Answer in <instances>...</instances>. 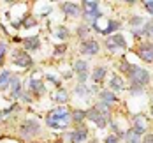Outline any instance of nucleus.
<instances>
[{
  "mask_svg": "<svg viewBox=\"0 0 153 143\" xmlns=\"http://www.w3.org/2000/svg\"><path fill=\"white\" fill-rule=\"evenodd\" d=\"M71 122H72V115L67 111V108H63V106L53 110L46 118V124L49 127H53V129H65V127H69Z\"/></svg>",
  "mask_w": 153,
  "mask_h": 143,
  "instance_id": "1",
  "label": "nucleus"
},
{
  "mask_svg": "<svg viewBox=\"0 0 153 143\" xmlns=\"http://www.w3.org/2000/svg\"><path fill=\"white\" fill-rule=\"evenodd\" d=\"M19 133H21L23 138H32V136L41 133V124L37 120H33V118H27L19 127Z\"/></svg>",
  "mask_w": 153,
  "mask_h": 143,
  "instance_id": "2",
  "label": "nucleus"
},
{
  "mask_svg": "<svg viewBox=\"0 0 153 143\" xmlns=\"http://www.w3.org/2000/svg\"><path fill=\"white\" fill-rule=\"evenodd\" d=\"M83 13L88 18V21H92L95 25V21L100 18V11H99V2H93V0H85L83 2Z\"/></svg>",
  "mask_w": 153,
  "mask_h": 143,
  "instance_id": "3",
  "label": "nucleus"
},
{
  "mask_svg": "<svg viewBox=\"0 0 153 143\" xmlns=\"http://www.w3.org/2000/svg\"><path fill=\"white\" fill-rule=\"evenodd\" d=\"M86 118H90L93 124H95L97 127H100V129H102V127H106L107 122H109L106 117L97 110V106H93V108H90V110L86 111Z\"/></svg>",
  "mask_w": 153,
  "mask_h": 143,
  "instance_id": "4",
  "label": "nucleus"
},
{
  "mask_svg": "<svg viewBox=\"0 0 153 143\" xmlns=\"http://www.w3.org/2000/svg\"><path fill=\"white\" fill-rule=\"evenodd\" d=\"M137 55L141 60H144V62H148V64H153V43H143V44H139Z\"/></svg>",
  "mask_w": 153,
  "mask_h": 143,
  "instance_id": "5",
  "label": "nucleus"
},
{
  "mask_svg": "<svg viewBox=\"0 0 153 143\" xmlns=\"http://www.w3.org/2000/svg\"><path fill=\"white\" fill-rule=\"evenodd\" d=\"M67 138L71 140V143H83L88 138V129L86 127H79L76 131H71V133H67Z\"/></svg>",
  "mask_w": 153,
  "mask_h": 143,
  "instance_id": "6",
  "label": "nucleus"
},
{
  "mask_svg": "<svg viewBox=\"0 0 153 143\" xmlns=\"http://www.w3.org/2000/svg\"><path fill=\"white\" fill-rule=\"evenodd\" d=\"M99 49H100V48H99V43H97V41H92V39L83 41L81 46H79V51H81L83 55H97Z\"/></svg>",
  "mask_w": 153,
  "mask_h": 143,
  "instance_id": "7",
  "label": "nucleus"
},
{
  "mask_svg": "<svg viewBox=\"0 0 153 143\" xmlns=\"http://www.w3.org/2000/svg\"><path fill=\"white\" fill-rule=\"evenodd\" d=\"M74 71L77 73L79 83H85L86 78H88V62H85V60H76V62H74Z\"/></svg>",
  "mask_w": 153,
  "mask_h": 143,
  "instance_id": "8",
  "label": "nucleus"
},
{
  "mask_svg": "<svg viewBox=\"0 0 153 143\" xmlns=\"http://www.w3.org/2000/svg\"><path fill=\"white\" fill-rule=\"evenodd\" d=\"M13 58H14V64L19 65V67H32V64H33L32 57L27 55V51H16L13 55Z\"/></svg>",
  "mask_w": 153,
  "mask_h": 143,
  "instance_id": "9",
  "label": "nucleus"
},
{
  "mask_svg": "<svg viewBox=\"0 0 153 143\" xmlns=\"http://www.w3.org/2000/svg\"><path fill=\"white\" fill-rule=\"evenodd\" d=\"M99 97H100V103H104V104L109 106V108H111L113 103H116V95L113 94L111 90H102V92L99 94Z\"/></svg>",
  "mask_w": 153,
  "mask_h": 143,
  "instance_id": "10",
  "label": "nucleus"
},
{
  "mask_svg": "<svg viewBox=\"0 0 153 143\" xmlns=\"http://www.w3.org/2000/svg\"><path fill=\"white\" fill-rule=\"evenodd\" d=\"M23 44H25L27 49L33 51V49H39V48H41V39H39L37 35H32V37H27V39L23 41Z\"/></svg>",
  "mask_w": 153,
  "mask_h": 143,
  "instance_id": "11",
  "label": "nucleus"
},
{
  "mask_svg": "<svg viewBox=\"0 0 153 143\" xmlns=\"http://www.w3.org/2000/svg\"><path fill=\"white\" fill-rule=\"evenodd\" d=\"M11 94L14 99L21 97V83H19V78L13 74V79H11Z\"/></svg>",
  "mask_w": 153,
  "mask_h": 143,
  "instance_id": "12",
  "label": "nucleus"
},
{
  "mask_svg": "<svg viewBox=\"0 0 153 143\" xmlns=\"http://www.w3.org/2000/svg\"><path fill=\"white\" fill-rule=\"evenodd\" d=\"M30 88H32V92H33V94H37V95L44 94V90H46L44 83H42L41 79H37V78H32L30 79Z\"/></svg>",
  "mask_w": 153,
  "mask_h": 143,
  "instance_id": "13",
  "label": "nucleus"
},
{
  "mask_svg": "<svg viewBox=\"0 0 153 143\" xmlns=\"http://www.w3.org/2000/svg\"><path fill=\"white\" fill-rule=\"evenodd\" d=\"M109 88H111V92L113 90H123L125 88V83H123L122 76H111V81H109Z\"/></svg>",
  "mask_w": 153,
  "mask_h": 143,
  "instance_id": "14",
  "label": "nucleus"
},
{
  "mask_svg": "<svg viewBox=\"0 0 153 143\" xmlns=\"http://www.w3.org/2000/svg\"><path fill=\"white\" fill-rule=\"evenodd\" d=\"M106 73H107V69H106V67H104V65H99V67H95V69H93L92 79L95 81V83H99V81H102V79H104Z\"/></svg>",
  "mask_w": 153,
  "mask_h": 143,
  "instance_id": "15",
  "label": "nucleus"
},
{
  "mask_svg": "<svg viewBox=\"0 0 153 143\" xmlns=\"http://www.w3.org/2000/svg\"><path fill=\"white\" fill-rule=\"evenodd\" d=\"M11 79H13V74H11L9 71L0 73V90H5V88L11 85Z\"/></svg>",
  "mask_w": 153,
  "mask_h": 143,
  "instance_id": "16",
  "label": "nucleus"
},
{
  "mask_svg": "<svg viewBox=\"0 0 153 143\" xmlns=\"http://www.w3.org/2000/svg\"><path fill=\"white\" fill-rule=\"evenodd\" d=\"M63 11H65V14H71V16H77L79 14V5L77 4H63Z\"/></svg>",
  "mask_w": 153,
  "mask_h": 143,
  "instance_id": "17",
  "label": "nucleus"
},
{
  "mask_svg": "<svg viewBox=\"0 0 153 143\" xmlns=\"http://www.w3.org/2000/svg\"><path fill=\"white\" fill-rule=\"evenodd\" d=\"M120 28V23L118 21H114V19H109V23H107V27L104 30L100 32V34H104V35H109V34H113L114 30H118Z\"/></svg>",
  "mask_w": 153,
  "mask_h": 143,
  "instance_id": "18",
  "label": "nucleus"
},
{
  "mask_svg": "<svg viewBox=\"0 0 153 143\" xmlns=\"http://www.w3.org/2000/svg\"><path fill=\"white\" fill-rule=\"evenodd\" d=\"M74 94L79 95V97H88V95H90V88H88L85 83H79L76 88H74Z\"/></svg>",
  "mask_w": 153,
  "mask_h": 143,
  "instance_id": "19",
  "label": "nucleus"
},
{
  "mask_svg": "<svg viewBox=\"0 0 153 143\" xmlns=\"http://www.w3.org/2000/svg\"><path fill=\"white\" fill-rule=\"evenodd\" d=\"M139 138H141V136H139L134 129H130V131L125 133V142L127 143H139Z\"/></svg>",
  "mask_w": 153,
  "mask_h": 143,
  "instance_id": "20",
  "label": "nucleus"
},
{
  "mask_svg": "<svg viewBox=\"0 0 153 143\" xmlns=\"http://www.w3.org/2000/svg\"><path fill=\"white\" fill-rule=\"evenodd\" d=\"M111 39H113V43L118 48H127V41H125V37L122 34H114V35H111Z\"/></svg>",
  "mask_w": 153,
  "mask_h": 143,
  "instance_id": "21",
  "label": "nucleus"
},
{
  "mask_svg": "<svg viewBox=\"0 0 153 143\" xmlns=\"http://www.w3.org/2000/svg\"><path fill=\"white\" fill-rule=\"evenodd\" d=\"M71 115H72V120L77 122V124L83 122V118H86V111H83V110H74Z\"/></svg>",
  "mask_w": 153,
  "mask_h": 143,
  "instance_id": "22",
  "label": "nucleus"
},
{
  "mask_svg": "<svg viewBox=\"0 0 153 143\" xmlns=\"http://www.w3.org/2000/svg\"><path fill=\"white\" fill-rule=\"evenodd\" d=\"M55 35H56L58 39H67V37H69V30H67L65 27H58V28L55 30Z\"/></svg>",
  "mask_w": 153,
  "mask_h": 143,
  "instance_id": "23",
  "label": "nucleus"
},
{
  "mask_svg": "<svg viewBox=\"0 0 153 143\" xmlns=\"http://www.w3.org/2000/svg\"><path fill=\"white\" fill-rule=\"evenodd\" d=\"M97 110L100 111V113L106 117L107 120H111V118H109V106H106L104 103H99V104H97Z\"/></svg>",
  "mask_w": 153,
  "mask_h": 143,
  "instance_id": "24",
  "label": "nucleus"
},
{
  "mask_svg": "<svg viewBox=\"0 0 153 143\" xmlns=\"http://www.w3.org/2000/svg\"><path fill=\"white\" fill-rule=\"evenodd\" d=\"M130 25H132V27H139V28H141V27L144 25V18H141V16H134V18L130 19Z\"/></svg>",
  "mask_w": 153,
  "mask_h": 143,
  "instance_id": "25",
  "label": "nucleus"
},
{
  "mask_svg": "<svg viewBox=\"0 0 153 143\" xmlns=\"http://www.w3.org/2000/svg\"><path fill=\"white\" fill-rule=\"evenodd\" d=\"M130 94L141 95V94H144V90H143V87H139V85H130Z\"/></svg>",
  "mask_w": 153,
  "mask_h": 143,
  "instance_id": "26",
  "label": "nucleus"
},
{
  "mask_svg": "<svg viewBox=\"0 0 153 143\" xmlns=\"http://www.w3.org/2000/svg\"><path fill=\"white\" fill-rule=\"evenodd\" d=\"M55 101H58V103H65V101H67V92H65V90L62 88L60 92L55 95Z\"/></svg>",
  "mask_w": 153,
  "mask_h": 143,
  "instance_id": "27",
  "label": "nucleus"
},
{
  "mask_svg": "<svg viewBox=\"0 0 153 143\" xmlns=\"http://www.w3.org/2000/svg\"><path fill=\"white\" fill-rule=\"evenodd\" d=\"M106 48L109 49V51H116V49H118V46L113 43V39H111V37H107V39H106Z\"/></svg>",
  "mask_w": 153,
  "mask_h": 143,
  "instance_id": "28",
  "label": "nucleus"
},
{
  "mask_svg": "<svg viewBox=\"0 0 153 143\" xmlns=\"http://www.w3.org/2000/svg\"><path fill=\"white\" fill-rule=\"evenodd\" d=\"M143 34H146V35H153V21H150V23H146V25H144Z\"/></svg>",
  "mask_w": 153,
  "mask_h": 143,
  "instance_id": "29",
  "label": "nucleus"
},
{
  "mask_svg": "<svg viewBox=\"0 0 153 143\" xmlns=\"http://www.w3.org/2000/svg\"><path fill=\"white\" fill-rule=\"evenodd\" d=\"M5 51H7V44L0 43V65L4 64V57H5Z\"/></svg>",
  "mask_w": 153,
  "mask_h": 143,
  "instance_id": "30",
  "label": "nucleus"
},
{
  "mask_svg": "<svg viewBox=\"0 0 153 143\" xmlns=\"http://www.w3.org/2000/svg\"><path fill=\"white\" fill-rule=\"evenodd\" d=\"M144 4V7H146V11L153 16V0H146V2H143Z\"/></svg>",
  "mask_w": 153,
  "mask_h": 143,
  "instance_id": "31",
  "label": "nucleus"
},
{
  "mask_svg": "<svg viewBox=\"0 0 153 143\" xmlns=\"http://www.w3.org/2000/svg\"><path fill=\"white\" fill-rule=\"evenodd\" d=\"M106 143H120V138L114 136V134H111V136H107L106 138Z\"/></svg>",
  "mask_w": 153,
  "mask_h": 143,
  "instance_id": "32",
  "label": "nucleus"
},
{
  "mask_svg": "<svg viewBox=\"0 0 153 143\" xmlns=\"http://www.w3.org/2000/svg\"><path fill=\"white\" fill-rule=\"evenodd\" d=\"M86 34H88V27H79V28H77V35H79V37H85Z\"/></svg>",
  "mask_w": 153,
  "mask_h": 143,
  "instance_id": "33",
  "label": "nucleus"
},
{
  "mask_svg": "<svg viewBox=\"0 0 153 143\" xmlns=\"http://www.w3.org/2000/svg\"><path fill=\"white\" fill-rule=\"evenodd\" d=\"M143 143H153V134H146L144 140H143Z\"/></svg>",
  "mask_w": 153,
  "mask_h": 143,
  "instance_id": "34",
  "label": "nucleus"
},
{
  "mask_svg": "<svg viewBox=\"0 0 153 143\" xmlns=\"http://www.w3.org/2000/svg\"><path fill=\"white\" fill-rule=\"evenodd\" d=\"M132 34H134V37H139V35H143V28H134Z\"/></svg>",
  "mask_w": 153,
  "mask_h": 143,
  "instance_id": "35",
  "label": "nucleus"
},
{
  "mask_svg": "<svg viewBox=\"0 0 153 143\" xmlns=\"http://www.w3.org/2000/svg\"><path fill=\"white\" fill-rule=\"evenodd\" d=\"M56 49H55V53H63L65 51V44H60V46H55Z\"/></svg>",
  "mask_w": 153,
  "mask_h": 143,
  "instance_id": "36",
  "label": "nucleus"
},
{
  "mask_svg": "<svg viewBox=\"0 0 153 143\" xmlns=\"http://www.w3.org/2000/svg\"><path fill=\"white\" fill-rule=\"evenodd\" d=\"M11 110H13V108H9V110H5V111H0V120H2V118H4V117H5V115H7Z\"/></svg>",
  "mask_w": 153,
  "mask_h": 143,
  "instance_id": "37",
  "label": "nucleus"
},
{
  "mask_svg": "<svg viewBox=\"0 0 153 143\" xmlns=\"http://www.w3.org/2000/svg\"><path fill=\"white\" fill-rule=\"evenodd\" d=\"M32 25H35V21H25V27H32Z\"/></svg>",
  "mask_w": 153,
  "mask_h": 143,
  "instance_id": "38",
  "label": "nucleus"
},
{
  "mask_svg": "<svg viewBox=\"0 0 153 143\" xmlns=\"http://www.w3.org/2000/svg\"><path fill=\"white\" fill-rule=\"evenodd\" d=\"M48 79H49V81H55V83H58V79L55 78V76H48Z\"/></svg>",
  "mask_w": 153,
  "mask_h": 143,
  "instance_id": "39",
  "label": "nucleus"
},
{
  "mask_svg": "<svg viewBox=\"0 0 153 143\" xmlns=\"http://www.w3.org/2000/svg\"><path fill=\"white\" fill-rule=\"evenodd\" d=\"M152 113H153V99H152Z\"/></svg>",
  "mask_w": 153,
  "mask_h": 143,
  "instance_id": "40",
  "label": "nucleus"
},
{
  "mask_svg": "<svg viewBox=\"0 0 153 143\" xmlns=\"http://www.w3.org/2000/svg\"><path fill=\"white\" fill-rule=\"evenodd\" d=\"M55 143H62V142H55Z\"/></svg>",
  "mask_w": 153,
  "mask_h": 143,
  "instance_id": "41",
  "label": "nucleus"
}]
</instances>
